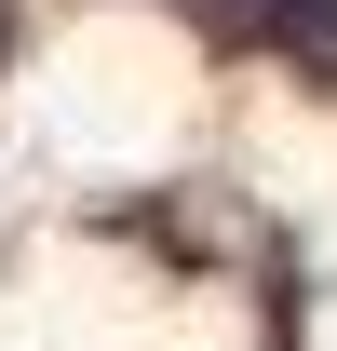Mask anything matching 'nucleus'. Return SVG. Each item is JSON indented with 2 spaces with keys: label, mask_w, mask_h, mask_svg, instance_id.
<instances>
[{
  "label": "nucleus",
  "mask_w": 337,
  "mask_h": 351,
  "mask_svg": "<svg viewBox=\"0 0 337 351\" xmlns=\"http://www.w3.org/2000/svg\"><path fill=\"white\" fill-rule=\"evenodd\" d=\"M256 14H270V27H310V41L337 27V0H256Z\"/></svg>",
  "instance_id": "nucleus-1"
}]
</instances>
